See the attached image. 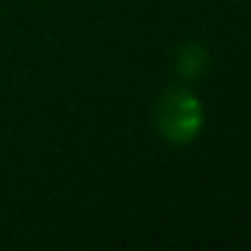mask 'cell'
I'll list each match as a JSON object with an SVG mask.
<instances>
[{"mask_svg": "<svg viewBox=\"0 0 251 251\" xmlns=\"http://www.w3.org/2000/svg\"><path fill=\"white\" fill-rule=\"evenodd\" d=\"M205 125L202 103L186 87H168L154 105V127L173 146H189Z\"/></svg>", "mask_w": 251, "mask_h": 251, "instance_id": "1", "label": "cell"}, {"mask_svg": "<svg viewBox=\"0 0 251 251\" xmlns=\"http://www.w3.org/2000/svg\"><path fill=\"white\" fill-rule=\"evenodd\" d=\"M176 71L186 81H197L208 71V51L200 44H184L176 54Z\"/></svg>", "mask_w": 251, "mask_h": 251, "instance_id": "2", "label": "cell"}]
</instances>
